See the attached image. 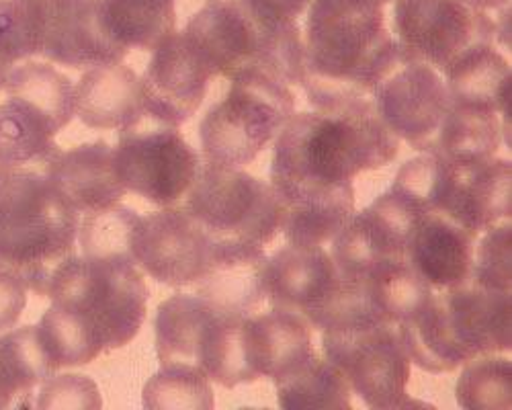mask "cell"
I'll list each match as a JSON object with an SVG mask.
<instances>
[{
  "instance_id": "d6a6232c",
  "label": "cell",
  "mask_w": 512,
  "mask_h": 410,
  "mask_svg": "<svg viewBox=\"0 0 512 410\" xmlns=\"http://www.w3.org/2000/svg\"><path fill=\"white\" fill-rule=\"evenodd\" d=\"M144 406L152 410H209L216 406L209 378L195 365H162L144 386Z\"/></svg>"
},
{
  "instance_id": "5b68a950",
  "label": "cell",
  "mask_w": 512,
  "mask_h": 410,
  "mask_svg": "<svg viewBox=\"0 0 512 410\" xmlns=\"http://www.w3.org/2000/svg\"><path fill=\"white\" fill-rule=\"evenodd\" d=\"M244 324V314L224 310L197 294H177L158 306V361L195 365L224 388L256 382L244 349Z\"/></svg>"
},
{
  "instance_id": "6da1fadb",
  "label": "cell",
  "mask_w": 512,
  "mask_h": 410,
  "mask_svg": "<svg viewBox=\"0 0 512 410\" xmlns=\"http://www.w3.org/2000/svg\"><path fill=\"white\" fill-rule=\"evenodd\" d=\"M304 50L302 87L314 109L373 97V87L402 56L383 7L369 0H312Z\"/></svg>"
},
{
  "instance_id": "d6986e66",
  "label": "cell",
  "mask_w": 512,
  "mask_h": 410,
  "mask_svg": "<svg viewBox=\"0 0 512 410\" xmlns=\"http://www.w3.org/2000/svg\"><path fill=\"white\" fill-rule=\"evenodd\" d=\"M44 169L58 193L78 214L109 210L127 191L115 171V152L103 140L60 152L44 164Z\"/></svg>"
},
{
  "instance_id": "1f68e13d",
  "label": "cell",
  "mask_w": 512,
  "mask_h": 410,
  "mask_svg": "<svg viewBox=\"0 0 512 410\" xmlns=\"http://www.w3.org/2000/svg\"><path fill=\"white\" fill-rule=\"evenodd\" d=\"M512 365L506 357L482 355L465 363L455 396L465 410H508L512 406Z\"/></svg>"
},
{
  "instance_id": "9a60e30c",
  "label": "cell",
  "mask_w": 512,
  "mask_h": 410,
  "mask_svg": "<svg viewBox=\"0 0 512 410\" xmlns=\"http://www.w3.org/2000/svg\"><path fill=\"white\" fill-rule=\"evenodd\" d=\"M216 76L179 31L152 50L140 78L142 107L156 119L181 128L201 107L209 80Z\"/></svg>"
},
{
  "instance_id": "7402d4cb",
  "label": "cell",
  "mask_w": 512,
  "mask_h": 410,
  "mask_svg": "<svg viewBox=\"0 0 512 410\" xmlns=\"http://www.w3.org/2000/svg\"><path fill=\"white\" fill-rule=\"evenodd\" d=\"M244 339L248 365L256 380H277L316 353L308 320L281 308L246 316Z\"/></svg>"
},
{
  "instance_id": "2e32d148",
  "label": "cell",
  "mask_w": 512,
  "mask_h": 410,
  "mask_svg": "<svg viewBox=\"0 0 512 410\" xmlns=\"http://www.w3.org/2000/svg\"><path fill=\"white\" fill-rule=\"evenodd\" d=\"M343 285V273L322 246H283L267 261V296L275 308L326 326Z\"/></svg>"
},
{
  "instance_id": "60d3db41",
  "label": "cell",
  "mask_w": 512,
  "mask_h": 410,
  "mask_svg": "<svg viewBox=\"0 0 512 410\" xmlns=\"http://www.w3.org/2000/svg\"><path fill=\"white\" fill-rule=\"evenodd\" d=\"M3 85H5V82H0V91H3Z\"/></svg>"
},
{
  "instance_id": "83f0119b",
  "label": "cell",
  "mask_w": 512,
  "mask_h": 410,
  "mask_svg": "<svg viewBox=\"0 0 512 410\" xmlns=\"http://www.w3.org/2000/svg\"><path fill=\"white\" fill-rule=\"evenodd\" d=\"M105 17L127 50L152 52L177 31L175 0H105Z\"/></svg>"
},
{
  "instance_id": "cb8c5ba5",
  "label": "cell",
  "mask_w": 512,
  "mask_h": 410,
  "mask_svg": "<svg viewBox=\"0 0 512 410\" xmlns=\"http://www.w3.org/2000/svg\"><path fill=\"white\" fill-rule=\"evenodd\" d=\"M445 85L453 103L496 111L502 136L510 146V66L492 44H478L463 52L447 70Z\"/></svg>"
},
{
  "instance_id": "f1b7e54d",
  "label": "cell",
  "mask_w": 512,
  "mask_h": 410,
  "mask_svg": "<svg viewBox=\"0 0 512 410\" xmlns=\"http://www.w3.org/2000/svg\"><path fill=\"white\" fill-rule=\"evenodd\" d=\"M48 9L35 0H0V82L19 64L44 52Z\"/></svg>"
},
{
  "instance_id": "4dcf8cb0",
  "label": "cell",
  "mask_w": 512,
  "mask_h": 410,
  "mask_svg": "<svg viewBox=\"0 0 512 410\" xmlns=\"http://www.w3.org/2000/svg\"><path fill=\"white\" fill-rule=\"evenodd\" d=\"M37 335L54 369L91 363L103 353L101 343L72 312L50 306L37 322Z\"/></svg>"
},
{
  "instance_id": "4316f807",
  "label": "cell",
  "mask_w": 512,
  "mask_h": 410,
  "mask_svg": "<svg viewBox=\"0 0 512 410\" xmlns=\"http://www.w3.org/2000/svg\"><path fill=\"white\" fill-rule=\"evenodd\" d=\"M279 406L297 408H332L349 410L351 386L340 369L316 353L304 363L293 367L289 374L275 380Z\"/></svg>"
},
{
  "instance_id": "52a82bcc",
  "label": "cell",
  "mask_w": 512,
  "mask_h": 410,
  "mask_svg": "<svg viewBox=\"0 0 512 410\" xmlns=\"http://www.w3.org/2000/svg\"><path fill=\"white\" fill-rule=\"evenodd\" d=\"M293 109V93L271 76L244 74L232 80L226 99L211 107L201 121L205 160L230 169L252 162L277 138Z\"/></svg>"
},
{
  "instance_id": "74e56055",
  "label": "cell",
  "mask_w": 512,
  "mask_h": 410,
  "mask_svg": "<svg viewBox=\"0 0 512 410\" xmlns=\"http://www.w3.org/2000/svg\"><path fill=\"white\" fill-rule=\"evenodd\" d=\"M474 7H478L480 11H506L510 9V0H469Z\"/></svg>"
},
{
  "instance_id": "ac0fdd59",
  "label": "cell",
  "mask_w": 512,
  "mask_h": 410,
  "mask_svg": "<svg viewBox=\"0 0 512 410\" xmlns=\"http://www.w3.org/2000/svg\"><path fill=\"white\" fill-rule=\"evenodd\" d=\"M267 261L263 246L213 242L209 265L193 283L197 296L250 316L267 300Z\"/></svg>"
},
{
  "instance_id": "484cf974",
  "label": "cell",
  "mask_w": 512,
  "mask_h": 410,
  "mask_svg": "<svg viewBox=\"0 0 512 410\" xmlns=\"http://www.w3.org/2000/svg\"><path fill=\"white\" fill-rule=\"evenodd\" d=\"M500 140L502 121L496 111L451 101L431 154L451 162L486 160L496 154Z\"/></svg>"
},
{
  "instance_id": "5bb4252c",
  "label": "cell",
  "mask_w": 512,
  "mask_h": 410,
  "mask_svg": "<svg viewBox=\"0 0 512 410\" xmlns=\"http://www.w3.org/2000/svg\"><path fill=\"white\" fill-rule=\"evenodd\" d=\"M211 251V238L185 208H164L140 216L134 238L136 263L164 285L183 287L199 281L209 265Z\"/></svg>"
},
{
  "instance_id": "ba28073f",
  "label": "cell",
  "mask_w": 512,
  "mask_h": 410,
  "mask_svg": "<svg viewBox=\"0 0 512 410\" xmlns=\"http://www.w3.org/2000/svg\"><path fill=\"white\" fill-rule=\"evenodd\" d=\"M185 210L211 242L265 246L279 232L271 185L220 164H201Z\"/></svg>"
},
{
  "instance_id": "e0dca14e",
  "label": "cell",
  "mask_w": 512,
  "mask_h": 410,
  "mask_svg": "<svg viewBox=\"0 0 512 410\" xmlns=\"http://www.w3.org/2000/svg\"><path fill=\"white\" fill-rule=\"evenodd\" d=\"M41 56L70 68H97L123 62L127 48L109 29L105 0H78L48 13Z\"/></svg>"
},
{
  "instance_id": "ffe728a7",
  "label": "cell",
  "mask_w": 512,
  "mask_h": 410,
  "mask_svg": "<svg viewBox=\"0 0 512 410\" xmlns=\"http://www.w3.org/2000/svg\"><path fill=\"white\" fill-rule=\"evenodd\" d=\"M476 238L445 214H424L408 246L410 265L433 290H449L472 277Z\"/></svg>"
},
{
  "instance_id": "f35d334b",
  "label": "cell",
  "mask_w": 512,
  "mask_h": 410,
  "mask_svg": "<svg viewBox=\"0 0 512 410\" xmlns=\"http://www.w3.org/2000/svg\"><path fill=\"white\" fill-rule=\"evenodd\" d=\"M35 3H39L41 7H46L48 13H50V11H58V9L70 7V5L78 3V0H35Z\"/></svg>"
},
{
  "instance_id": "7c38bea8",
  "label": "cell",
  "mask_w": 512,
  "mask_h": 410,
  "mask_svg": "<svg viewBox=\"0 0 512 410\" xmlns=\"http://www.w3.org/2000/svg\"><path fill=\"white\" fill-rule=\"evenodd\" d=\"M371 95L381 119L398 138L406 140L414 150L433 152L441 123L451 107L445 78L439 70L402 52Z\"/></svg>"
},
{
  "instance_id": "44dd1931",
  "label": "cell",
  "mask_w": 512,
  "mask_h": 410,
  "mask_svg": "<svg viewBox=\"0 0 512 410\" xmlns=\"http://www.w3.org/2000/svg\"><path fill=\"white\" fill-rule=\"evenodd\" d=\"M0 101V167H44L62 150L56 136L66 123L25 93L3 85Z\"/></svg>"
},
{
  "instance_id": "3957f363",
  "label": "cell",
  "mask_w": 512,
  "mask_h": 410,
  "mask_svg": "<svg viewBox=\"0 0 512 410\" xmlns=\"http://www.w3.org/2000/svg\"><path fill=\"white\" fill-rule=\"evenodd\" d=\"M398 326L410 361L431 374L453 372L476 357L510 349V292L486 290L467 279L435 290Z\"/></svg>"
},
{
  "instance_id": "30bf717a",
  "label": "cell",
  "mask_w": 512,
  "mask_h": 410,
  "mask_svg": "<svg viewBox=\"0 0 512 410\" xmlns=\"http://www.w3.org/2000/svg\"><path fill=\"white\" fill-rule=\"evenodd\" d=\"M326 359L340 369L359 398L377 410L406 408L410 357L396 322H363L328 328Z\"/></svg>"
},
{
  "instance_id": "f546056e",
  "label": "cell",
  "mask_w": 512,
  "mask_h": 410,
  "mask_svg": "<svg viewBox=\"0 0 512 410\" xmlns=\"http://www.w3.org/2000/svg\"><path fill=\"white\" fill-rule=\"evenodd\" d=\"M138 222L140 216L119 203L103 212L84 214L82 224L78 226L82 257L138 265L134 257Z\"/></svg>"
},
{
  "instance_id": "8fae6325",
  "label": "cell",
  "mask_w": 512,
  "mask_h": 410,
  "mask_svg": "<svg viewBox=\"0 0 512 410\" xmlns=\"http://www.w3.org/2000/svg\"><path fill=\"white\" fill-rule=\"evenodd\" d=\"M394 29L408 58L441 74L469 48L506 35V27H498L469 0H394Z\"/></svg>"
},
{
  "instance_id": "603a6c76",
  "label": "cell",
  "mask_w": 512,
  "mask_h": 410,
  "mask_svg": "<svg viewBox=\"0 0 512 410\" xmlns=\"http://www.w3.org/2000/svg\"><path fill=\"white\" fill-rule=\"evenodd\" d=\"M74 97L78 119L95 130H121L144 111L140 76L121 62L84 72Z\"/></svg>"
},
{
  "instance_id": "d4e9b609",
  "label": "cell",
  "mask_w": 512,
  "mask_h": 410,
  "mask_svg": "<svg viewBox=\"0 0 512 410\" xmlns=\"http://www.w3.org/2000/svg\"><path fill=\"white\" fill-rule=\"evenodd\" d=\"M54 372L35 326L0 335V408L31 406L33 388Z\"/></svg>"
},
{
  "instance_id": "ab89813d",
  "label": "cell",
  "mask_w": 512,
  "mask_h": 410,
  "mask_svg": "<svg viewBox=\"0 0 512 410\" xmlns=\"http://www.w3.org/2000/svg\"><path fill=\"white\" fill-rule=\"evenodd\" d=\"M369 3H373L377 7H386L388 3H394V0H369Z\"/></svg>"
},
{
  "instance_id": "d590c367",
  "label": "cell",
  "mask_w": 512,
  "mask_h": 410,
  "mask_svg": "<svg viewBox=\"0 0 512 410\" xmlns=\"http://www.w3.org/2000/svg\"><path fill=\"white\" fill-rule=\"evenodd\" d=\"M242 9L265 27L297 25L312 5V0H238Z\"/></svg>"
},
{
  "instance_id": "8d00e7d4",
  "label": "cell",
  "mask_w": 512,
  "mask_h": 410,
  "mask_svg": "<svg viewBox=\"0 0 512 410\" xmlns=\"http://www.w3.org/2000/svg\"><path fill=\"white\" fill-rule=\"evenodd\" d=\"M27 304V285L9 267L0 263V335L19 322Z\"/></svg>"
},
{
  "instance_id": "e575fe53",
  "label": "cell",
  "mask_w": 512,
  "mask_h": 410,
  "mask_svg": "<svg viewBox=\"0 0 512 410\" xmlns=\"http://www.w3.org/2000/svg\"><path fill=\"white\" fill-rule=\"evenodd\" d=\"M37 408H97L101 396L93 380L84 376H58L44 384Z\"/></svg>"
},
{
  "instance_id": "7a4b0ae2",
  "label": "cell",
  "mask_w": 512,
  "mask_h": 410,
  "mask_svg": "<svg viewBox=\"0 0 512 410\" xmlns=\"http://www.w3.org/2000/svg\"><path fill=\"white\" fill-rule=\"evenodd\" d=\"M80 218L44 167H0V263L39 296L74 255Z\"/></svg>"
},
{
  "instance_id": "836d02e7",
  "label": "cell",
  "mask_w": 512,
  "mask_h": 410,
  "mask_svg": "<svg viewBox=\"0 0 512 410\" xmlns=\"http://www.w3.org/2000/svg\"><path fill=\"white\" fill-rule=\"evenodd\" d=\"M486 232L488 234L482 238L480 249L474 255L472 277L469 279L486 287V290L510 292V222L492 226Z\"/></svg>"
},
{
  "instance_id": "8992f818",
  "label": "cell",
  "mask_w": 512,
  "mask_h": 410,
  "mask_svg": "<svg viewBox=\"0 0 512 410\" xmlns=\"http://www.w3.org/2000/svg\"><path fill=\"white\" fill-rule=\"evenodd\" d=\"M48 296L87 326L103 351H113L138 337L150 292L132 263L72 255L58 269Z\"/></svg>"
},
{
  "instance_id": "4fadbf2b",
  "label": "cell",
  "mask_w": 512,
  "mask_h": 410,
  "mask_svg": "<svg viewBox=\"0 0 512 410\" xmlns=\"http://www.w3.org/2000/svg\"><path fill=\"white\" fill-rule=\"evenodd\" d=\"M426 212L400 191L390 189L371 205L353 214L349 224L332 238V259L347 273L410 263L408 246Z\"/></svg>"
},
{
  "instance_id": "9c48e42d",
  "label": "cell",
  "mask_w": 512,
  "mask_h": 410,
  "mask_svg": "<svg viewBox=\"0 0 512 410\" xmlns=\"http://www.w3.org/2000/svg\"><path fill=\"white\" fill-rule=\"evenodd\" d=\"M113 152L123 187L162 208L185 197L201 169L199 154L179 128L146 111L121 128Z\"/></svg>"
},
{
  "instance_id": "277c9868",
  "label": "cell",
  "mask_w": 512,
  "mask_h": 410,
  "mask_svg": "<svg viewBox=\"0 0 512 410\" xmlns=\"http://www.w3.org/2000/svg\"><path fill=\"white\" fill-rule=\"evenodd\" d=\"M510 162L486 158L451 162L435 154L408 160L392 185L429 214L439 212L480 236L510 220Z\"/></svg>"
}]
</instances>
